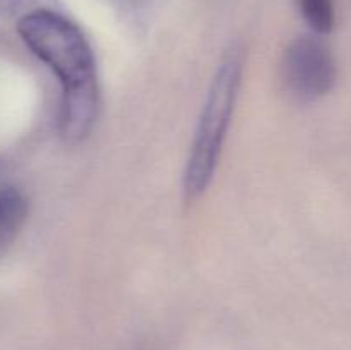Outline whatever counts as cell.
I'll list each match as a JSON object with an SVG mask.
<instances>
[{"label": "cell", "instance_id": "cell-3", "mask_svg": "<svg viewBox=\"0 0 351 350\" xmlns=\"http://www.w3.org/2000/svg\"><path fill=\"white\" fill-rule=\"evenodd\" d=\"M281 75L290 95L300 102H314L335 86V58L322 41L300 36L285 50Z\"/></svg>", "mask_w": 351, "mask_h": 350}, {"label": "cell", "instance_id": "cell-1", "mask_svg": "<svg viewBox=\"0 0 351 350\" xmlns=\"http://www.w3.org/2000/svg\"><path fill=\"white\" fill-rule=\"evenodd\" d=\"M31 51L48 65L62 86L60 132L79 143L91 132L99 108L95 54L77 24L58 10H41L17 24Z\"/></svg>", "mask_w": 351, "mask_h": 350}, {"label": "cell", "instance_id": "cell-6", "mask_svg": "<svg viewBox=\"0 0 351 350\" xmlns=\"http://www.w3.org/2000/svg\"><path fill=\"white\" fill-rule=\"evenodd\" d=\"M58 0H0V17L31 16L41 10H57Z\"/></svg>", "mask_w": 351, "mask_h": 350}, {"label": "cell", "instance_id": "cell-4", "mask_svg": "<svg viewBox=\"0 0 351 350\" xmlns=\"http://www.w3.org/2000/svg\"><path fill=\"white\" fill-rule=\"evenodd\" d=\"M26 215L27 201L23 192L10 185H0V256L14 242Z\"/></svg>", "mask_w": 351, "mask_h": 350}, {"label": "cell", "instance_id": "cell-5", "mask_svg": "<svg viewBox=\"0 0 351 350\" xmlns=\"http://www.w3.org/2000/svg\"><path fill=\"white\" fill-rule=\"evenodd\" d=\"M305 21L317 33H331L335 27V7L332 0H297Z\"/></svg>", "mask_w": 351, "mask_h": 350}, {"label": "cell", "instance_id": "cell-2", "mask_svg": "<svg viewBox=\"0 0 351 350\" xmlns=\"http://www.w3.org/2000/svg\"><path fill=\"white\" fill-rule=\"evenodd\" d=\"M242 71V51L232 47L219 62L191 146L184 174V192L189 201L204 194L211 184L239 98Z\"/></svg>", "mask_w": 351, "mask_h": 350}]
</instances>
